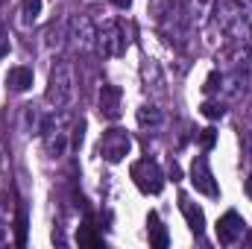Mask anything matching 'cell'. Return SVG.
<instances>
[{
    "instance_id": "1",
    "label": "cell",
    "mask_w": 252,
    "mask_h": 249,
    "mask_svg": "<svg viewBox=\"0 0 252 249\" xmlns=\"http://www.w3.org/2000/svg\"><path fill=\"white\" fill-rule=\"evenodd\" d=\"M73 94H76V73H73V64L67 62V59H59V62L50 67L44 100H47L53 109H64V106H70Z\"/></svg>"
},
{
    "instance_id": "2",
    "label": "cell",
    "mask_w": 252,
    "mask_h": 249,
    "mask_svg": "<svg viewBox=\"0 0 252 249\" xmlns=\"http://www.w3.org/2000/svg\"><path fill=\"white\" fill-rule=\"evenodd\" d=\"M38 135L44 141L47 156L50 158H62L64 153H67V147H70V121H67V115H64L62 109H56L53 118H44Z\"/></svg>"
},
{
    "instance_id": "3",
    "label": "cell",
    "mask_w": 252,
    "mask_h": 249,
    "mask_svg": "<svg viewBox=\"0 0 252 249\" xmlns=\"http://www.w3.org/2000/svg\"><path fill=\"white\" fill-rule=\"evenodd\" d=\"M188 15H185V6H182V0H173L170 6H167V12L161 15V35L170 41V44H176V47H182L185 44V38H188Z\"/></svg>"
},
{
    "instance_id": "4",
    "label": "cell",
    "mask_w": 252,
    "mask_h": 249,
    "mask_svg": "<svg viewBox=\"0 0 252 249\" xmlns=\"http://www.w3.org/2000/svg\"><path fill=\"white\" fill-rule=\"evenodd\" d=\"M129 150H132V138H129V132H124V129H109V132H103V138H100V144H97L100 158L109 161V164L124 161L126 156H129Z\"/></svg>"
},
{
    "instance_id": "5",
    "label": "cell",
    "mask_w": 252,
    "mask_h": 249,
    "mask_svg": "<svg viewBox=\"0 0 252 249\" xmlns=\"http://www.w3.org/2000/svg\"><path fill=\"white\" fill-rule=\"evenodd\" d=\"M129 173H132L138 190H144V193H158V190L164 187V170H161L158 161H153V158H138Z\"/></svg>"
},
{
    "instance_id": "6",
    "label": "cell",
    "mask_w": 252,
    "mask_h": 249,
    "mask_svg": "<svg viewBox=\"0 0 252 249\" xmlns=\"http://www.w3.org/2000/svg\"><path fill=\"white\" fill-rule=\"evenodd\" d=\"M97 50L103 59H118L124 56L126 50V35H124V27L118 21H106L100 30H97Z\"/></svg>"
},
{
    "instance_id": "7",
    "label": "cell",
    "mask_w": 252,
    "mask_h": 249,
    "mask_svg": "<svg viewBox=\"0 0 252 249\" xmlns=\"http://www.w3.org/2000/svg\"><path fill=\"white\" fill-rule=\"evenodd\" d=\"M67 41L79 53H88L91 47H97V30H94L88 15H73L67 21Z\"/></svg>"
},
{
    "instance_id": "8",
    "label": "cell",
    "mask_w": 252,
    "mask_h": 249,
    "mask_svg": "<svg viewBox=\"0 0 252 249\" xmlns=\"http://www.w3.org/2000/svg\"><path fill=\"white\" fill-rule=\"evenodd\" d=\"M121 106H124V91L118 85H100V94H97V112L103 121H118L121 118Z\"/></svg>"
},
{
    "instance_id": "9",
    "label": "cell",
    "mask_w": 252,
    "mask_h": 249,
    "mask_svg": "<svg viewBox=\"0 0 252 249\" xmlns=\"http://www.w3.org/2000/svg\"><path fill=\"white\" fill-rule=\"evenodd\" d=\"M244 232H247V223H244V217H241L238 211H226V214L217 220V241H220L223 247L238 244V241L244 238Z\"/></svg>"
},
{
    "instance_id": "10",
    "label": "cell",
    "mask_w": 252,
    "mask_h": 249,
    "mask_svg": "<svg viewBox=\"0 0 252 249\" xmlns=\"http://www.w3.org/2000/svg\"><path fill=\"white\" fill-rule=\"evenodd\" d=\"M190 185L196 187L199 193H205V196H217V193H220L205 156H196V158H193V164H190Z\"/></svg>"
},
{
    "instance_id": "11",
    "label": "cell",
    "mask_w": 252,
    "mask_h": 249,
    "mask_svg": "<svg viewBox=\"0 0 252 249\" xmlns=\"http://www.w3.org/2000/svg\"><path fill=\"white\" fill-rule=\"evenodd\" d=\"M223 32L232 38V41H238V44H244L247 38H250V21H247V15H244V9H238V12H232V15H223Z\"/></svg>"
},
{
    "instance_id": "12",
    "label": "cell",
    "mask_w": 252,
    "mask_h": 249,
    "mask_svg": "<svg viewBox=\"0 0 252 249\" xmlns=\"http://www.w3.org/2000/svg\"><path fill=\"white\" fill-rule=\"evenodd\" d=\"M141 79H144V88H147V94H164V73H161V67L156 59H144L141 64Z\"/></svg>"
},
{
    "instance_id": "13",
    "label": "cell",
    "mask_w": 252,
    "mask_h": 249,
    "mask_svg": "<svg viewBox=\"0 0 252 249\" xmlns=\"http://www.w3.org/2000/svg\"><path fill=\"white\" fill-rule=\"evenodd\" d=\"M67 21L70 18H53L44 30V47L47 50H62L67 44Z\"/></svg>"
},
{
    "instance_id": "14",
    "label": "cell",
    "mask_w": 252,
    "mask_h": 249,
    "mask_svg": "<svg viewBox=\"0 0 252 249\" xmlns=\"http://www.w3.org/2000/svg\"><path fill=\"white\" fill-rule=\"evenodd\" d=\"M182 6H185V15H188L190 24H196V27H202L211 15H214V6H217V0H182Z\"/></svg>"
},
{
    "instance_id": "15",
    "label": "cell",
    "mask_w": 252,
    "mask_h": 249,
    "mask_svg": "<svg viewBox=\"0 0 252 249\" xmlns=\"http://www.w3.org/2000/svg\"><path fill=\"white\" fill-rule=\"evenodd\" d=\"M6 88L15 91V94L30 91V88H32V67H27V64L9 67V73H6Z\"/></svg>"
},
{
    "instance_id": "16",
    "label": "cell",
    "mask_w": 252,
    "mask_h": 249,
    "mask_svg": "<svg viewBox=\"0 0 252 249\" xmlns=\"http://www.w3.org/2000/svg\"><path fill=\"white\" fill-rule=\"evenodd\" d=\"M147 232H150V247L164 249L170 244V235H167V229H164V223L156 211H150V217H147Z\"/></svg>"
},
{
    "instance_id": "17",
    "label": "cell",
    "mask_w": 252,
    "mask_h": 249,
    "mask_svg": "<svg viewBox=\"0 0 252 249\" xmlns=\"http://www.w3.org/2000/svg\"><path fill=\"white\" fill-rule=\"evenodd\" d=\"M135 118H138V126L141 129H158V126L164 124V112L158 106H153V103H144Z\"/></svg>"
},
{
    "instance_id": "18",
    "label": "cell",
    "mask_w": 252,
    "mask_h": 249,
    "mask_svg": "<svg viewBox=\"0 0 252 249\" xmlns=\"http://www.w3.org/2000/svg\"><path fill=\"white\" fill-rule=\"evenodd\" d=\"M179 205H182V214L188 217L190 232L199 238V235H202V229H205V217H202V208H199V205H193L188 196H182V199H179Z\"/></svg>"
},
{
    "instance_id": "19",
    "label": "cell",
    "mask_w": 252,
    "mask_h": 249,
    "mask_svg": "<svg viewBox=\"0 0 252 249\" xmlns=\"http://www.w3.org/2000/svg\"><path fill=\"white\" fill-rule=\"evenodd\" d=\"M21 121H24V132H30V135H32V132L38 135V132H41V124H44V118L38 115L35 106H24V109H21Z\"/></svg>"
},
{
    "instance_id": "20",
    "label": "cell",
    "mask_w": 252,
    "mask_h": 249,
    "mask_svg": "<svg viewBox=\"0 0 252 249\" xmlns=\"http://www.w3.org/2000/svg\"><path fill=\"white\" fill-rule=\"evenodd\" d=\"M41 15V0H21V24L32 27Z\"/></svg>"
},
{
    "instance_id": "21",
    "label": "cell",
    "mask_w": 252,
    "mask_h": 249,
    "mask_svg": "<svg viewBox=\"0 0 252 249\" xmlns=\"http://www.w3.org/2000/svg\"><path fill=\"white\" fill-rule=\"evenodd\" d=\"M76 241H79V247H103V235H97L91 223L79 226V232H76Z\"/></svg>"
},
{
    "instance_id": "22",
    "label": "cell",
    "mask_w": 252,
    "mask_h": 249,
    "mask_svg": "<svg viewBox=\"0 0 252 249\" xmlns=\"http://www.w3.org/2000/svg\"><path fill=\"white\" fill-rule=\"evenodd\" d=\"M15 244L18 247L27 244V211L24 208H18V214H15Z\"/></svg>"
},
{
    "instance_id": "23",
    "label": "cell",
    "mask_w": 252,
    "mask_h": 249,
    "mask_svg": "<svg viewBox=\"0 0 252 249\" xmlns=\"http://www.w3.org/2000/svg\"><path fill=\"white\" fill-rule=\"evenodd\" d=\"M199 109H202V115H205L208 121H217V118H223V115H226V106H223V103H211V100H208V103H202Z\"/></svg>"
},
{
    "instance_id": "24",
    "label": "cell",
    "mask_w": 252,
    "mask_h": 249,
    "mask_svg": "<svg viewBox=\"0 0 252 249\" xmlns=\"http://www.w3.org/2000/svg\"><path fill=\"white\" fill-rule=\"evenodd\" d=\"M82 138H85V121H76V124L70 126V147L79 150L82 147Z\"/></svg>"
},
{
    "instance_id": "25",
    "label": "cell",
    "mask_w": 252,
    "mask_h": 249,
    "mask_svg": "<svg viewBox=\"0 0 252 249\" xmlns=\"http://www.w3.org/2000/svg\"><path fill=\"white\" fill-rule=\"evenodd\" d=\"M220 85H223V76H220V73L214 70V73H211V76L205 79V85H202V91H205V94H214V91H217Z\"/></svg>"
},
{
    "instance_id": "26",
    "label": "cell",
    "mask_w": 252,
    "mask_h": 249,
    "mask_svg": "<svg viewBox=\"0 0 252 249\" xmlns=\"http://www.w3.org/2000/svg\"><path fill=\"white\" fill-rule=\"evenodd\" d=\"M214 138H217V135H214V129H202V132L196 135V141H199V147H202V150L214 147Z\"/></svg>"
},
{
    "instance_id": "27",
    "label": "cell",
    "mask_w": 252,
    "mask_h": 249,
    "mask_svg": "<svg viewBox=\"0 0 252 249\" xmlns=\"http://www.w3.org/2000/svg\"><path fill=\"white\" fill-rule=\"evenodd\" d=\"M6 226H9V208H6V199H0V238L6 232Z\"/></svg>"
},
{
    "instance_id": "28",
    "label": "cell",
    "mask_w": 252,
    "mask_h": 249,
    "mask_svg": "<svg viewBox=\"0 0 252 249\" xmlns=\"http://www.w3.org/2000/svg\"><path fill=\"white\" fill-rule=\"evenodd\" d=\"M112 3H115L118 9H129V6H132V0H112Z\"/></svg>"
},
{
    "instance_id": "29",
    "label": "cell",
    "mask_w": 252,
    "mask_h": 249,
    "mask_svg": "<svg viewBox=\"0 0 252 249\" xmlns=\"http://www.w3.org/2000/svg\"><path fill=\"white\" fill-rule=\"evenodd\" d=\"M170 176H173V182H176V179H182V170H179V167L173 164V167H170Z\"/></svg>"
},
{
    "instance_id": "30",
    "label": "cell",
    "mask_w": 252,
    "mask_h": 249,
    "mask_svg": "<svg viewBox=\"0 0 252 249\" xmlns=\"http://www.w3.org/2000/svg\"><path fill=\"white\" fill-rule=\"evenodd\" d=\"M235 3H238L241 9H252V0H235Z\"/></svg>"
},
{
    "instance_id": "31",
    "label": "cell",
    "mask_w": 252,
    "mask_h": 249,
    "mask_svg": "<svg viewBox=\"0 0 252 249\" xmlns=\"http://www.w3.org/2000/svg\"><path fill=\"white\" fill-rule=\"evenodd\" d=\"M3 3H6V0H0V6H3Z\"/></svg>"
}]
</instances>
